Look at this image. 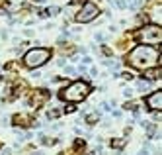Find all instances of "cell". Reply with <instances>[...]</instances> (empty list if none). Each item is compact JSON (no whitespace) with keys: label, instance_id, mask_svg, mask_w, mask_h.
I'll list each match as a JSON object with an SVG mask.
<instances>
[{"label":"cell","instance_id":"6da1fadb","mask_svg":"<svg viewBox=\"0 0 162 155\" xmlns=\"http://www.w3.org/2000/svg\"><path fill=\"white\" fill-rule=\"evenodd\" d=\"M125 61L129 63L133 69H141V71H147L150 67H156L160 63V51L153 45H137L135 49H131L127 53Z\"/></svg>","mask_w":162,"mask_h":155},{"label":"cell","instance_id":"7a4b0ae2","mask_svg":"<svg viewBox=\"0 0 162 155\" xmlns=\"http://www.w3.org/2000/svg\"><path fill=\"white\" fill-rule=\"evenodd\" d=\"M90 94V85L88 83H84V80H74L70 83L66 89L61 90V98L66 100V102H82L86 100V96Z\"/></svg>","mask_w":162,"mask_h":155},{"label":"cell","instance_id":"3957f363","mask_svg":"<svg viewBox=\"0 0 162 155\" xmlns=\"http://www.w3.org/2000/svg\"><path fill=\"white\" fill-rule=\"evenodd\" d=\"M49 59H51V49H47V47H33V49L26 51V55H23V65L28 67V69H39V67H43Z\"/></svg>","mask_w":162,"mask_h":155},{"label":"cell","instance_id":"277c9868","mask_svg":"<svg viewBox=\"0 0 162 155\" xmlns=\"http://www.w3.org/2000/svg\"><path fill=\"white\" fill-rule=\"evenodd\" d=\"M137 38H139V41L143 43V45H154V43H160L162 39V30L160 26H147V28H143L139 33H137Z\"/></svg>","mask_w":162,"mask_h":155},{"label":"cell","instance_id":"5b68a950","mask_svg":"<svg viewBox=\"0 0 162 155\" xmlns=\"http://www.w3.org/2000/svg\"><path fill=\"white\" fill-rule=\"evenodd\" d=\"M98 14H100V8H98L94 2H86V4H82V8L78 10L76 22L78 24H88V22H92V20H96Z\"/></svg>","mask_w":162,"mask_h":155},{"label":"cell","instance_id":"8992f818","mask_svg":"<svg viewBox=\"0 0 162 155\" xmlns=\"http://www.w3.org/2000/svg\"><path fill=\"white\" fill-rule=\"evenodd\" d=\"M144 102H147L148 110H153V112L160 110V106H162V92H160V90H154L153 94H148L147 98H144Z\"/></svg>","mask_w":162,"mask_h":155},{"label":"cell","instance_id":"52a82bcc","mask_svg":"<svg viewBox=\"0 0 162 155\" xmlns=\"http://www.w3.org/2000/svg\"><path fill=\"white\" fill-rule=\"evenodd\" d=\"M47 98H51V92H47V90H33L31 104H33V106H41Z\"/></svg>","mask_w":162,"mask_h":155},{"label":"cell","instance_id":"ba28073f","mask_svg":"<svg viewBox=\"0 0 162 155\" xmlns=\"http://www.w3.org/2000/svg\"><path fill=\"white\" fill-rule=\"evenodd\" d=\"M59 12H61L59 6H49V8H45L43 12H39V16H41V18H47V16H57Z\"/></svg>","mask_w":162,"mask_h":155},{"label":"cell","instance_id":"9c48e42d","mask_svg":"<svg viewBox=\"0 0 162 155\" xmlns=\"http://www.w3.org/2000/svg\"><path fill=\"white\" fill-rule=\"evenodd\" d=\"M144 75H147L148 83H150V80L160 79V67H158V69H147V71H144Z\"/></svg>","mask_w":162,"mask_h":155},{"label":"cell","instance_id":"30bf717a","mask_svg":"<svg viewBox=\"0 0 162 155\" xmlns=\"http://www.w3.org/2000/svg\"><path fill=\"white\" fill-rule=\"evenodd\" d=\"M148 89H150V83H148V80H137V90H139V92H147Z\"/></svg>","mask_w":162,"mask_h":155},{"label":"cell","instance_id":"8fae6325","mask_svg":"<svg viewBox=\"0 0 162 155\" xmlns=\"http://www.w3.org/2000/svg\"><path fill=\"white\" fill-rule=\"evenodd\" d=\"M125 143H127V140H123V137H115V140H111V147H115V149H121Z\"/></svg>","mask_w":162,"mask_h":155},{"label":"cell","instance_id":"7c38bea8","mask_svg":"<svg viewBox=\"0 0 162 155\" xmlns=\"http://www.w3.org/2000/svg\"><path fill=\"white\" fill-rule=\"evenodd\" d=\"M141 126H143V128H144V130H147L148 137H150V136H153V134H154V132H156V128H154V126H153V124H150V122H141Z\"/></svg>","mask_w":162,"mask_h":155},{"label":"cell","instance_id":"4fadbf2b","mask_svg":"<svg viewBox=\"0 0 162 155\" xmlns=\"http://www.w3.org/2000/svg\"><path fill=\"white\" fill-rule=\"evenodd\" d=\"M123 108H125V110H131V112H137L139 102H125V104H123Z\"/></svg>","mask_w":162,"mask_h":155},{"label":"cell","instance_id":"5bb4252c","mask_svg":"<svg viewBox=\"0 0 162 155\" xmlns=\"http://www.w3.org/2000/svg\"><path fill=\"white\" fill-rule=\"evenodd\" d=\"M61 116V110H51V112H47V118L49 120H55V118Z\"/></svg>","mask_w":162,"mask_h":155},{"label":"cell","instance_id":"9a60e30c","mask_svg":"<svg viewBox=\"0 0 162 155\" xmlns=\"http://www.w3.org/2000/svg\"><path fill=\"white\" fill-rule=\"evenodd\" d=\"M121 77H123L125 80H133V79H135V77H133V73H129V71H125V73H121Z\"/></svg>","mask_w":162,"mask_h":155},{"label":"cell","instance_id":"2e32d148","mask_svg":"<svg viewBox=\"0 0 162 155\" xmlns=\"http://www.w3.org/2000/svg\"><path fill=\"white\" fill-rule=\"evenodd\" d=\"M94 38H96V41H104V39H106V33H104V32H98Z\"/></svg>","mask_w":162,"mask_h":155},{"label":"cell","instance_id":"e0dca14e","mask_svg":"<svg viewBox=\"0 0 162 155\" xmlns=\"http://www.w3.org/2000/svg\"><path fill=\"white\" fill-rule=\"evenodd\" d=\"M133 92H135V90L125 89V90H123V96H125V98H133Z\"/></svg>","mask_w":162,"mask_h":155},{"label":"cell","instance_id":"ac0fdd59","mask_svg":"<svg viewBox=\"0 0 162 155\" xmlns=\"http://www.w3.org/2000/svg\"><path fill=\"white\" fill-rule=\"evenodd\" d=\"M80 61H82V65H90V63H92V57H88V55H84L82 59H80Z\"/></svg>","mask_w":162,"mask_h":155},{"label":"cell","instance_id":"d6986e66","mask_svg":"<svg viewBox=\"0 0 162 155\" xmlns=\"http://www.w3.org/2000/svg\"><path fill=\"white\" fill-rule=\"evenodd\" d=\"M102 110H106V112H111V104H109V102H102Z\"/></svg>","mask_w":162,"mask_h":155},{"label":"cell","instance_id":"ffe728a7","mask_svg":"<svg viewBox=\"0 0 162 155\" xmlns=\"http://www.w3.org/2000/svg\"><path fill=\"white\" fill-rule=\"evenodd\" d=\"M65 73H66V75H74V67L66 65V67H65Z\"/></svg>","mask_w":162,"mask_h":155},{"label":"cell","instance_id":"44dd1931","mask_svg":"<svg viewBox=\"0 0 162 155\" xmlns=\"http://www.w3.org/2000/svg\"><path fill=\"white\" fill-rule=\"evenodd\" d=\"M153 118H154V122H160V110H158V112H153Z\"/></svg>","mask_w":162,"mask_h":155},{"label":"cell","instance_id":"7402d4cb","mask_svg":"<svg viewBox=\"0 0 162 155\" xmlns=\"http://www.w3.org/2000/svg\"><path fill=\"white\" fill-rule=\"evenodd\" d=\"M31 77H33V79H39V77H41V73H39V71H33V73H31Z\"/></svg>","mask_w":162,"mask_h":155},{"label":"cell","instance_id":"603a6c76","mask_svg":"<svg viewBox=\"0 0 162 155\" xmlns=\"http://www.w3.org/2000/svg\"><path fill=\"white\" fill-rule=\"evenodd\" d=\"M0 38H2V39H6V38H8V32H4V30H0Z\"/></svg>","mask_w":162,"mask_h":155},{"label":"cell","instance_id":"cb8c5ba5","mask_svg":"<svg viewBox=\"0 0 162 155\" xmlns=\"http://www.w3.org/2000/svg\"><path fill=\"white\" fill-rule=\"evenodd\" d=\"M137 155H148V149H144V147H143V149H141V151H139Z\"/></svg>","mask_w":162,"mask_h":155},{"label":"cell","instance_id":"d4e9b609","mask_svg":"<svg viewBox=\"0 0 162 155\" xmlns=\"http://www.w3.org/2000/svg\"><path fill=\"white\" fill-rule=\"evenodd\" d=\"M10 153H12V149H8V147H6V149L2 151V155H10Z\"/></svg>","mask_w":162,"mask_h":155},{"label":"cell","instance_id":"484cf974","mask_svg":"<svg viewBox=\"0 0 162 155\" xmlns=\"http://www.w3.org/2000/svg\"><path fill=\"white\" fill-rule=\"evenodd\" d=\"M131 2H133V0H125V4H131Z\"/></svg>","mask_w":162,"mask_h":155},{"label":"cell","instance_id":"4316f807","mask_svg":"<svg viewBox=\"0 0 162 155\" xmlns=\"http://www.w3.org/2000/svg\"><path fill=\"white\" fill-rule=\"evenodd\" d=\"M90 155H98V153H96V151H92V153H90Z\"/></svg>","mask_w":162,"mask_h":155},{"label":"cell","instance_id":"83f0119b","mask_svg":"<svg viewBox=\"0 0 162 155\" xmlns=\"http://www.w3.org/2000/svg\"><path fill=\"white\" fill-rule=\"evenodd\" d=\"M35 2H45V0H35Z\"/></svg>","mask_w":162,"mask_h":155}]
</instances>
